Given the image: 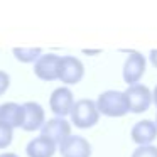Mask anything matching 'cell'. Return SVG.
Listing matches in <instances>:
<instances>
[{
	"mask_svg": "<svg viewBox=\"0 0 157 157\" xmlns=\"http://www.w3.org/2000/svg\"><path fill=\"white\" fill-rule=\"evenodd\" d=\"M98 113L106 117H123L128 113V105H127V98L122 91L117 90H108L103 91L95 101Z\"/></svg>",
	"mask_w": 157,
	"mask_h": 157,
	"instance_id": "1",
	"label": "cell"
},
{
	"mask_svg": "<svg viewBox=\"0 0 157 157\" xmlns=\"http://www.w3.org/2000/svg\"><path fill=\"white\" fill-rule=\"evenodd\" d=\"M100 120V113L96 110V105L93 100L83 98L75 101L71 108V122L78 128H91Z\"/></svg>",
	"mask_w": 157,
	"mask_h": 157,
	"instance_id": "2",
	"label": "cell"
},
{
	"mask_svg": "<svg viewBox=\"0 0 157 157\" xmlns=\"http://www.w3.org/2000/svg\"><path fill=\"white\" fill-rule=\"evenodd\" d=\"M127 98V105H128V112L132 113H144L147 112V108L152 103V91L147 88L142 83H137V85L128 86L125 93Z\"/></svg>",
	"mask_w": 157,
	"mask_h": 157,
	"instance_id": "3",
	"label": "cell"
},
{
	"mask_svg": "<svg viewBox=\"0 0 157 157\" xmlns=\"http://www.w3.org/2000/svg\"><path fill=\"white\" fill-rule=\"evenodd\" d=\"M69 135H71V125L68 120L59 118V117L44 122V125L41 127V137L48 139L54 145H61Z\"/></svg>",
	"mask_w": 157,
	"mask_h": 157,
	"instance_id": "4",
	"label": "cell"
},
{
	"mask_svg": "<svg viewBox=\"0 0 157 157\" xmlns=\"http://www.w3.org/2000/svg\"><path fill=\"white\" fill-rule=\"evenodd\" d=\"M83 75H85L83 63L76 56H61L58 78L64 85H76V83H79Z\"/></svg>",
	"mask_w": 157,
	"mask_h": 157,
	"instance_id": "5",
	"label": "cell"
},
{
	"mask_svg": "<svg viewBox=\"0 0 157 157\" xmlns=\"http://www.w3.org/2000/svg\"><path fill=\"white\" fill-rule=\"evenodd\" d=\"M73 105H75V96H73V91L68 86L56 88L52 91L51 98H49V106H51L52 113L59 118H64L66 115H69Z\"/></svg>",
	"mask_w": 157,
	"mask_h": 157,
	"instance_id": "6",
	"label": "cell"
},
{
	"mask_svg": "<svg viewBox=\"0 0 157 157\" xmlns=\"http://www.w3.org/2000/svg\"><path fill=\"white\" fill-rule=\"evenodd\" d=\"M22 112H24V118H22L21 128H24L25 132L41 130V127L44 125L46 115H44V108L37 101H25L22 105Z\"/></svg>",
	"mask_w": 157,
	"mask_h": 157,
	"instance_id": "7",
	"label": "cell"
},
{
	"mask_svg": "<svg viewBox=\"0 0 157 157\" xmlns=\"http://www.w3.org/2000/svg\"><path fill=\"white\" fill-rule=\"evenodd\" d=\"M59 152L63 157H90L91 155V144L81 135H69L59 145Z\"/></svg>",
	"mask_w": 157,
	"mask_h": 157,
	"instance_id": "8",
	"label": "cell"
},
{
	"mask_svg": "<svg viewBox=\"0 0 157 157\" xmlns=\"http://www.w3.org/2000/svg\"><path fill=\"white\" fill-rule=\"evenodd\" d=\"M59 61H61V56L58 54H42L41 58L36 61L34 66V73L37 78L44 79V81H52V79H58V73H59Z\"/></svg>",
	"mask_w": 157,
	"mask_h": 157,
	"instance_id": "9",
	"label": "cell"
},
{
	"mask_svg": "<svg viewBox=\"0 0 157 157\" xmlns=\"http://www.w3.org/2000/svg\"><path fill=\"white\" fill-rule=\"evenodd\" d=\"M145 73V58H144L140 52H132V54L127 58L125 64H123V79L128 86L137 85L140 81V78Z\"/></svg>",
	"mask_w": 157,
	"mask_h": 157,
	"instance_id": "10",
	"label": "cell"
},
{
	"mask_svg": "<svg viewBox=\"0 0 157 157\" xmlns=\"http://www.w3.org/2000/svg\"><path fill=\"white\" fill-rule=\"evenodd\" d=\"M157 139V127L152 120H140L132 128V140L137 145L144 147Z\"/></svg>",
	"mask_w": 157,
	"mask_h": 157,
	"instance_id": "11",
	"label": "cell"
},
{
	"mask_svg": "<svg viewBox=\"0 0 157 157\" xmlns=\"http://www.w3.org/2000/svg\"><path fill=\"white\" fill-rule=\"evenodd\" d=\"M22 118H24L22 105L14 101H7L4 105H0V123L2 125H7L14 130L22 125Z\"/></svg>",
	"mask_w": 157,
	"mask_h": 157,
	"instance_id": "12",
	"label": "cell"
},
{
	"mask_svg": "<svg viewBox=\"0 0 157 157\" xmlns=\"http://www.w3.org/2000/svg\"><path fill=\"white\" fill-rule=\"evenodd\" d=\"M25 152L29 157H52L56 152V145L52 142H49L44 137H36L25 147Z\"/></svg>",
	"mask_w": 157,
	"mask_h": 157,
	"instance_id": "13",
	"label": "cell"
},
{
	"mask_svg": "<svg viewBox=\"0 0 157 157\" xmlns=\"http://www.w3.org/2000/svg\"><path fill=\"white\" fill-rule=\"evenodd\" d=\"M14 58L21 63H34L42 56L41 48H14Z\"/></svg>",
	"mask_w": 157,
	"mask_h": 157,
	"instance_id": "14",
	"label": "cell"
},
{
	"mask_svg": "<svg viewBox=\"0 0 157 157\" xmlns=\"http://www.w3.org/2000/svg\"><path fill=\"white\" fill-rule=\"evenodd\" d=\"M12 139H14V130L0 123V149H7L12 144Z\"/></svg>",
	"mask_w": 157,
	"mask_h": 157,
	"instance_id": "15",
	"label": "cell"
},
{
	"mask_svg": "<svg viewBox=\"0 0 157 157\" xmlns=\"http://www.w3.org/2000/svg\"><path fill=\"white\" fill-rule=\"evenodd\" d=\"M132 157H157V147L154 145H144L133 150Z\"/></svg>",
	"mask_w": 157,
	"mask_h": 157,
	"instance_id": "16",
	"label": "cell"
},
{
	"mask_svg": "<svg viewBox=\"0 0 157 157\" xmlns=\"http://www.w3.org/2000/svg\"><path fill=\"white\" fill-rule=\"evenodd\" d=\"M9 86H10V76H9V73L0 69V95H4L9 90Z\"/></svg>",
	"mask_w": 157,
	"mask_h": 157,
	"instance_id": "17",
	"label": "cell"
},
{
	"mask_svg": "<svg viewBox=\"0 0 157 157\" xmlns=\"http://www.w3.org/2000/svg\"><path fill=\"white\" fill-rule=\"evenodd\" d=\"M149 59H150V63H152V64L157 68V49H152V51H150Z\"/></svg>",
	"mask_w": 157,
	"mask_h": 157,
	"instance_id": "18",
	"label": "cell"
},
{
	"mask_svg": "<svg viewBox=\"0 0 157 157\" xmlns=\"http://www.w3.org/2000/svg\"><path fill=\"white\" fill-rule=\"evenodd\" d=\"M0 157H19V155L14 152H4V154H0Z\"/></svg>",
	"mask_w": 157,
	"mask_h": 157,
	"instance_id": "19",
	"label": "cell"
},
{
	"mask_svg": "<svg viewBox=\"0 0 157 157\" xmlns=\"http://www.w3.org/2000/svg\"><path fill=\"white\" fill-rule=\"evenodd\" d=\"M152 101L155 103V106H157V86L154 88V91H152Z\"/></svg>",
	"mask_w": 157,
	"mask_h": 157,
	"instance_id": "20",
	"label": "cell"
},
{
	"mask_svg": "<svg viewBox=\"0 0 157 157\" xmlns=\"http://www.w3.org/2000/svg\"><path fill=\"white\" fill-rule=\"evenodd\" d=\"M154 123H155V127H157V115H155V122H154Z\"/></svg>",
	"mask_w": 157,
	"mask_h": 157,
	"instance_id": "21",
	"label": "cell"
}]
</instances>
